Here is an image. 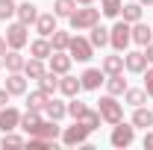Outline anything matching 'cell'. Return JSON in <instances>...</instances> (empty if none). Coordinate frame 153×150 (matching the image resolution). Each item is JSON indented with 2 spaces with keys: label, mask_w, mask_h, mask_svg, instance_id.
I'll use <instances>...</instances> for the list:
<instances>
[{
  "label": "cell",
  "mask_w": 153,
  "mask_h": 150,
  "mask_svg": "<svg viewBox=\"0 0 153 150\" xmlns=\"http://www.w3.org/2000/svg\"><path fill=\"white\" fill-rule=\"evenodd\" d=\"M97 112H100V118H103L109 127H115L118 121H124V103H118L115 94H103V97L97 100Z\"/></svg>",
  "instance_id": "obj_1"
},
{
  "label": "cell",
  "mask_w": 153,
  "mask_h": 150,
  "mask_svg": "<svg viewBox=\"0 0 153 150\" xmlns=\"http://www.w3.org/2000/svg\"><path fill=\"white\" fill-rule=\"evenodd\" d=\"M68 21H71V30L85 33V30H91L94 24H100V9H94V3H91V6H79V9H74V15Z\"/></svg>",
  "instance_id": "obj_2"
},
{
  "label": "cell",
  "mask_w": 153,
  "mask_h": 150,
  "mask_svg": "<svg viewBox=\"0 0 153 150\" xmlns=\"http://www.w3.org/2000/svg\"><path fill=\"white\" fill-rule=\"evenodd\" d=\"M109 44L115 47V53H124L130 44H133V27L127 21H118L112 30H109Z\"/></svg>",
  "instance_id": "obj_3"
},
{
  "label": "cell",
  "mask_w": 153,
  "mask_h": 150,
  "mask_svg": "<svg viewBox=\"0 0 153 150\" xmlns=\"http://www.w3.org/2000/svg\"><path fill=\"white\" fill-rule=\"evenodd\" d=\"M6 44H9V50H24L30 44V27L21 24V21L9 24L6 27Z\"/></svg>",
  "instance_id": "obj_4"
},
{
  "label": "cell",
  "mask_w": 153,
  "mask_h": 150,
  "mask_svg": "<svg viewBox=\"0 0 153 150\" xmlns=\"http://www.w3.org/2000/svg\"><path fill=\"white\" fill-rule=\"evenodd\" d=\"M88 132H91L88 127H82L79 121H74L71 127H65V130H62L59 138H62V144H65V147H82V144L88 141Z\"/></svg>",
  "instance_id": "obj_5"
},
{
  "label": "cell",
  "mask_w": 153,
  "mask_h": 150,
  "mask_svg": "<svg viewBox=\"0 0 153 150\" xmlns=\"http://www.w3.org/2000/svg\"><path fill=\"white\" fill-rule=\"evenodd\" d=\"M68 53H71V59H76V62H88V59L94 56V44H91L88 38H82V36H71Z\"/></svg>",
  "instance_id": "obj_6"
},
{
  "label": "cell",
  "mask_w": 153,
  "mask_h": 150,
  "mask_svg": "<svg viewBox=\"0 0 153 150\" xmlns=\"http://www.w3.org/2000/svg\"><path fill=\"white\" fill-rule=\"evenodd\" d=\"M109 141H112V147H130V144L135 141V127H133V124H124V121H118V124L112 127Z\"/></svg>",
  "instance_id": "obj_7"
},
{
  "label": "cell",
  "mask_w": 153,
  "mask_h": 150,
  "mask_svg": "<svg viewBox=\"0 0 153 150\" xmlns=\"http://www.w3.org/2000/svg\"><path fill=\"white\" fill-rule=\"evenodd\" d=\"M71 62H74V59H71V53H68V50H53V53H50V59H47V71H53V74H68V71H71Z\"/></svg>",
  "instance_id": "obj_8"
},
{
  "label": "cell",
  "mask_w": 153,
  "mask_h": 150,
  "mask_svg": "<svg viewBox=\"0 0 153 150\" xmlns=\"http://www.w3.org/2000/svg\"><path fill=\"white\" fill-rule=\"evenodd\" d=\"M147 65H150V62H147V53H144V50H130V53H124V71H130V74H144Z\"/></svg>",
  "instance_id": "obj_9"
},
{
  "label": "cell",
  "mask_w": 153,
  "mask_h": 150,
  "mask_svg": "<svg viewBox=\"0 0 153 150\" xmlns=\"http://www.w3.org/2000/svg\"><path fill=\"white\" fill-rule=\"evenodd\" d=\"M79 82H82V91H97L106 82V74H103V68H85Z\"/></svg>",
  "instance_id": "obj_10"
},
{
  "label": "cell",
  "mask_w": 153,
  "mask_h": 150,
  "mask_svg": "<svg viewBox=\"0 0 153 150\" xmlns=\"http://www.w3.org/2000/svg\"><path fill=\"white\" fill-rule=\"evenodd\" d=\"M21 124V112L15 106H0V132H12Z\"/></svg>",
  "instance_id": "obj_11"
},
{
  "label": "cell",
  "mask_w": 153,
  "mask_h": 150,
  "mask_svg": "<svg viewBox=\"0 0 153 150\" xmlns=\"http://www.w3.org/2000/svg\"><path fill=\"white\" fill-rule=\"evenodd\" d=\"M56 15L53 12H38V18H36V33L38 36H44V38H50L53 36V30H59L56 27Z\"/></svg>",
  "instance_id": "obj_12"
},
{
  "label": "cell",
  "mask_w": 153,
  "mask_h": 150,
  "mask_svg": "<svg viewBox=\"0 0 153 150\" xmlns=\"http://www.w3.org/2000/svg\"><path fill=\"white\" fill-rule=\"evenodd\" d=\"M6 91L12 94V97L27 94V74L24 71H12V74L6 76Z\"/></svg>",
  "instance_id": "obj_13"
},
{
  "label": "cell",
  "mask_w": 153,
  "mask_h": 150,
  "mask_svg": "<svg viewBox=\"0 0 153 150\" xmlns=\"http://www.w3.org/2000/svg\"><path fill=\"white\" fill-rule=\"evenodd\" d=\"M133 27V44H138V47H147L153 41V27H147L144 21H135V24H130Z\"/></svg>",
  "instance_id": "obj_14"
},
{
  "label": "cell",
  "mask_w": 153,
  "mask_h": 150,
  "mask_svg": "<svg viewBox=\"0 0 153 150\" xmlns=\"http://www.w3.org/2000/svg\"><path fill=\"white\" fill-rule=\"evenodd\" d=\"M50 53H53L50 38L38 36V38H33V41H30V56H36V59H50Z\"/></svg>",
  "instance_id": "obj_15"
},
{
  "label": "cell",
  "mask_w": 153,
  "mask_h": 150,
  "mask_svg": "<svg viewBox=\"0 0 153 150\" xmlns=\"http://www.w3.org/2000/svg\"><path fill=\"white\" fill-rule=\"evenodd\" d=\"M15 18L21 21V24H36V18H38V6L33 3V0H24V3H18V12H15Z\"/></svg>",
  "instance_id": "obj_16"
},
{
  "label": "cell",
  "mask_w": 153,
  "mask_h": 150,
  "mask_svg": "<svg viewBox=\"0 0 153 150\" xmlns=\"http://www.w3.org/2000/svg\"><path fill=\"white\" fill-rule=\"evenodd\" d=\"M59 91L65 94V97H76V94L82 91V82L76 76H71V71H68V74L59 76Z\"/></svg>",
  "instance_id": "obj_17"
},
{
  "label": "cell",
  "mask_w": 153,
  "mask_h": 150,
  "mask_svg": "<svg viewBox=\"0 0 153 150\" xmlns=\"http://www.w3.org/2000/svg\"><path fill=\"white\" fill-rule=\"evenodd\" d=\"M44 115H47L50 121H62V118L68 115V103L50 94V100H47V106H44Z\"/></svg>",
  "instance_id": "obj_18"
},
{
  "label": "cell",
  "mask_w": 153,
  "mask_h": 150,
  "mask_svg": "<svg viewBox=\"0 0 153 150\" xmlns=\"http://www.w3.org/2000/svg\"><path fill=\"white\" fill-rule=\"evenodd\" d=\"M38 138H44V141H56L59 135H62V127H59V121H41L38 124V130L33 132Z\"/></svg>",
  "instance_id": "obj_19"
},
{
  "label": "cell",
  "mask_w": 153,
  "mask_h": 150,
  "mask_svg": "<svg viewBox=\"0 0 153 150\" xmlns=\"http://www.w3.org/2000/svg\"><path fill=\"white\" fill-rule=\"evenodd\" d=\"M38 124H41V112H36V109H27V112H21V130L27 132V135H33V132L38 130Z\"/></svg>",
  "instance_id": "obj_20"
},
{
  "label": "cell",
  "mask_w": 153,
  "mask_h": 150,
  "mask_svg": "<svg viewBox=\"0 0 153 150\" xmlns=\"http://www.w3.org/2000/svg\"><path fill=\"white\" fill-rule=\"evenodd\" d=\"M103 85H106V94H115V97H124V91H127V79H124V74H109Z\"/></svg>",
  "instance_id": "obj_21"
},
{
  "label": "cell",
  "mask_w": 153,
  "mask_h": 150,
  "mask_svg": "<svg viewBox=\"0 0 153 150\" xmlns=\"http://www.w3.org/2000/svg\"><path fill=\"white\" fill-rule=\"evenodd\" d=\"M24 65H27V59L21 56V50H6L3 53V68L12 74V71H24Z\"/></svg>",
  "instance_id": "obj_22"
},
{
  "label": "cell",
  "mask_w": 153,
  "mask_h": 150,
  "mask_svg": "<svg viewBox=\"0 0 153 150\" xmlns=\"http://www.w3.org/2000/svg\"><path fill=\"white\" fill-rule=\"evenodd\" d=\"M24 74H27V79H38V76H44V74H47V65H44V59L30 56V59H27V65H24Z\"/></svg>",
  "instance_id": "obj_23"
},
{
  "label": "cell",
  "mask_w": 153,
  "mask_h": 150,
  "mask_svg": "<svg viewBox=\"0 0 153 150\" xmlns=\"http://www.w3.org/2000/svg\"><path fill=\"white\" fill-rule=\"evenodd\" d=\"M130 124H133L135 130H138V127H141V130H150V127H153V112H150V109H144V106H135Z\"/></svg>",
  "instance_id": "obj_24"
},
{
  "label": "cell",
  "mask_w": 153,
  "mask_h": 150,
  "mask_svg": "<svg viewBox=\"0 0 153 150\" xmlns=\"http://www.w3.org/2000/svg\"><path fill=\"white\" fill-rule=\"evenodd\" d=\"M47 100H50V94L36 88V91L27 94V109H36V112H44V106H47Z\"/></svg>",
  "instance_id": "obj_25"
},
{
  "label": "cell",
  "mask_w": 153,
  "mask_h": 150,
  "mask_svg": "<svg viewBox=\"0 0 153 150\" xmlns=\"http://www.w3.org/2000/svg\"><path fill=\"white\" fill-rule=\"evenodd\" d=\"M100 68H103V74H124V56H118V53H112V56H103V62H100Z\"/></svg>",
  "instance_id": "obj_26"
},
{
  "label": "cell",
  "mask_w": 153,
  "mask_h": 150,
  "mask_svg": "<svg viewBox=\"0 0 153 150\" xmlns=\"http://www.w3.org/2000/svg\"><path fill=\"white\" fill-rule=\"evenodd\" d=\"M141 12H144V6L135 0V3H124V9H121V21H127V24H135V21H141Z\"/></svg>",
  "instance_id": "obj_27"
},
{
  "label": "cell",
  "mask_w": 153,
  "mask_h": 150,
  "mask_svg": "<svg viewBox=\"0 0 153 150\" xmlns=\"http://www.w3.org/2000/svg\"><path fill=\"white\" fill-rule=\"evenodd\" d=\"M124 103H127V106H144V103H147V91H144V88H130V85H127V91H124Z\"/></svg>",
  "instance_id": "obj_28"
},
{
  "label": "cell",
  "mask_w": 153,
  "mask_h": 150,
  "mask_svg": "<svg viewBox=\"0 0 153 150\" xmlns=\"http://www.w3.org/2000/svg\"><path fill=\"white\" fill-rule=\"evenodd\" d=\"M36 82H38V88L47 91V94H56L59 91V74H53V71H47L44 76H38Z\"/></svg>",
  "instance_id": "obj_29"
},
{
  "label": "cell",
  "mask_w": 153,
  "mask_h": 150,
  "mask_svg": "<svg viewBox=\"0 0 153 150\" xmlns=\"http://www.w3.org/2000/svg\"><path fill=\"white\" fill-rule=\"evenodd\" d=\"M88 33H91V36H88V41L94 44V50H97V47H106V44H109V30H106V27L94 24V27H91Z\"/></svg>",
  "instance_id": "obj_30"
},
{
  "label": "cell",
  "mask_w": 153,
  "mask_h": 150,
  "mask_svg": "<svg viewBox=\"0 0 153 150\" xmlns=\"http://www.w3.org/2000/svg\"><path fill=\"white\" fill-rule=\"evenodd\" d=\"M76 121H79L82 127H88V130L94 132V130H100V121H103V118H100V112H97V109H85V112L79 115Z\"/></svg>",
  "instance_id": "obj_31"
},
{
  "label": "cell",
  "mask_w": 153,
  "mask_h": 150,
  "mask_svg": "<svg viewBox=\"0 0 153 150\" xmlns=\"http://www.w3.org/2000/svg\"><path fill=\"white\" fill-rule=\"evenodd\" d=\"M121 9H124V0H100V15L106 18H121Z\"/></svg>",
  "instance_id": "obj_32"
},
{
  "label": "cell",
  "mask_w": 153,
  "mask_h": 150,
  "mask_svg": "<svg viewBox=\"0 0 153 150\" xmlns=\"http://www.w3.org/2000/svg\"><path fill=\"white\" fill-rule=\"evenodd\" d=\"M76 9V0H53V15L56 18H71Z\"/></svg>",
  "instance_id": "obj_33"
},
{
  "label": "cell",
  "mask_w": 153,
  "mask_h": 150,
  "mask_svg": "<svg viewBox=\"0 0 153 150\" xmlns=\"http://www.w3.org/2000/svg\"><path fill=\"white\" fill-rule=\"evenodd\" d=\"M50 44H53V50H68V44H71V33H65V30H53Z\"/></svg>",
  "instance_id": "obj_34"
},
{
  "label": "cell",
  "mask_w": 153,
  "mask_h": 150,
  "mask_svg": "<svg viewBox=\"0 0 153 150\" xmlns=\"http://www.w3.org/2000/svg\"><path fill=\"white\" fill-rule=\"evenodd\" d=\"M18 12V3L15 0H0V21H12Z\"/></svg>",
  "instance_id": "obj_35"
},
{
  "label": "cell",
  "mask_w": 153,
  "mask_h": 150,
  "mask_svg": "<svg viewBox=\"0 0 153 150\" xmlns=\"http://www.w3.org/2000/svg\"><path fill=\"white\" fill-rule=\"evenodd\" d=\"M85 109H88V106H85L79 97H68V115H71L74 121H76V118H79L82 112H85Z\"/></svg>",
  "instance_id": "obj_36"
},
{
  "label": "cell",
  "mask_w": 153,
  "mask_h": 150,
  "mask_svg": "<svg viewBox=\"0 0 153 150\" xmlns=\"http://www.w3.org/2000/svg\"><path fill=\"white\" fill-rule=\"evenodd\" d=\"M3 147H21V144H27V138L24 135H15V132H3V141H0Z\"/></svg>",
  "instance_id": "obj_37"
},
{
  "label": "cell",
  "mask_w": 153,
  "mask_h": 150,
  "mask_svg": "<svg viewBox=\"0 0 153 150\" xmlns=\"http://www.w3.org/2000/svg\"><path fill=\"white\" fill-rule=\"evenodd\" d=\"M144 91L147 97H153V68H144Z\"/></svg>",
  "instance_id": "obj_38"
},
{
  "label": "cell",
  "mask_w": 153,
  "mask_h": 150,
  "mask_svg": "<svg viewBox=\"0 0 153 150\" xmlns=\"http://www.w3.org/2000/svg\"><path fill=\"white\" fill-rule=\"evenodd\" d=\"M9 97H12V94L6 91V88H0V106H6V103H9Z\"/></svg>",
  "instance_id": "obj_39"
},
{
  "label": "cell",
  "mask_w": 153,
  "mask_h": 150,
  "mask_svg": "<svg viewBox=\"0 0 153 150\" xmlns=\"http://www.w3.org/2000/svg\"><path fill=\"white\" fill-rule=\"evenodd\" d=\"M9 50V44H6V36H0V59H3V53Z\"/></svg>",
  "instance_id": "obj_40"
},
{
  "label": "cell",
  "mask_w": 153,
  "mask_h": 150,
  "mask_svg": "<svg viewBox=\"0 0 153 150\" xmlns=\"http://www.w3.org/2000/svg\"><path fill=\"white\" fill-rule=\"evenodd\" d=\"M144 147H153V132H150V130L144 132Z\"/></svg>",
  "instance_id": "obj_41"
},
{
  "label": "cell",
  "mask_w": 153,
  "mask_h": 150,
  "mask_svg": "<svg viewBox=\"0 0 153 150\" xmlns=\"http://www.w3.org/2000/svg\"><path fill=\"white\" fill-rule=\"evenodd\" d=\"M144 53H147V62H150V65H153V41H150V44H147V47H144Z\"/></svg>",
  "instance_id": "obj_42"
},
{
  "label": "cell",
  "mask_w": 153,
  "mask_h": 150,
  "mask_svg": "<svg viewBox=\"0 0 153 150\" xmlns=\"http://www.w3.org/2000/svg\"><path fill=\"white\" fill-rule=\"evenodd\" d=\"M94 0H76V6H91Z\"/></svg>",
  "instance_id": "obj_43"
},
{
  "label": "cell",
  "mask_w": 153,
  "mask_h": 150,
  "mask_svg": "<svg viewBox=\"0 0 153 150\" xmlns=\"http://www.w3.org/2000/svg\"><path fill=\"white\" fill-rule=\"evenodd\" d=\"M138 3H141V6H153V0H138Z\"/></svg>",
  "instance_id": "obj_44"
},
{
  "label": "cell",
  "mask_w": 153,
  "mask_h": 150,
  "mask_svg": "<svg viewBox=\"0 0 153 150\" xmlns=\"http://www.w3.org/2000/svg\"><path fill=\"white\" fill-rule=\"evenodd\" d=\"M0 68H3V59H0Z\"/></svg>",
  "instance_id": "obj_45"
}]
</instances>
